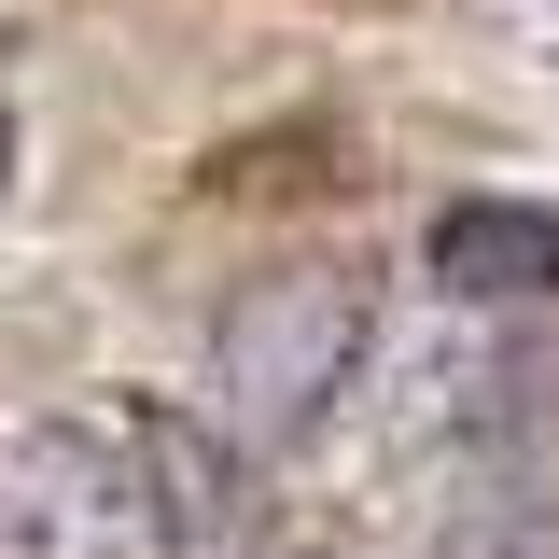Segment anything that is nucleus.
<instances>
[{"instance_id": "20e7f679", "label": "nucleus", "mask_w": 559, "mask_h": 559, "mask_svg": "<svg viewBox=\"0 0 559 559\" xmlns=\"http://www.w3.org/2000/svg\"><path fill=\"white\" fill-rule=\"evenodd\" d=\"M419 252H433V280H448V294L518 308V294H559V210H532V197H448Z\"/></svg>"}, {"instance_id": "7ed1b4c3", "label": "nucleus", "mask_w": 559, "mask_h": 559, "mask_svg": "<svg viewBox=\"0 0 559 559\" xmlns=\"http://www.w3.org/2000/svg\"><path fill=\"white\" fill-rule=\"evenodd\" d=\"M127 489H140V559H252V448H224L210 406L140 392L127 406Z\"/></svg>"}, {"instance_id": "423d86ee", "label": "nucleus", "mask_w": 559, "mask_h": 559, "mask_svg": "<svg viewBox=\"0 0 559 559\" xmlns=\"http://www.w3.org/2000/svg\"><path fill=\"white\" fill-rule=\"evenodd\" d=\"M322 559H336V546H322Z\"/></svg>"}, {"instance_id": "f03ea898", "label": "nucleus", "mask_w": 559, "mask_h": 559, "mask_svg": "<svg viewBox=\"0 0 559 559\" xmlns=\"http://www.w3.org/2000/svg\"><path fill=\"white\" fill-rule=\"evenodd\" d=\"M0 559H140V489L98 419H0Z\"/></svg>"}, {"instance_id": "39448f33", "label": "nucleus", "mask_w": 559, "mask_h": 559, "mask_svg": "<svg viewBox=\"0 0 559 559\" xmlns=\"http://www.w3.org/2000/svg\"><path fill=\"white\" fill-rule=\"evenodd\" d=\"M433 559H559L532 518H462V532H433Z\"/></svg>"}, {"instance_id": "f257e3e1", "label": "nucleus", "mask_w": 559, "mask_h": 559, "mask_svg": "<svg viewBox=\"0 0 559 559\" xmlns=\"http://www.w3.org/2000/svg\"><path fill=\"white\" fill-rule=\"evenodd\" d=\"M364 349H378V280L349 266V252H294V266L238 280L224 322H210V433L252 448V462L308 448L349 406Z\"/></svg>"}]
</instances>
